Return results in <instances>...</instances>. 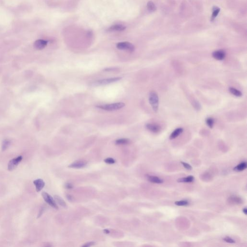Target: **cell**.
I'll return each instance as SVG.
<instances>
[{"instance_id": "cell-14", "label": "cell", "mask_w": 247, "mask_h": 247, "mask_svg": "<svg viewBox=\"0 0 247 247\" xmlns=\"http://www.w3.org/2000/svg\"><path fill=\"white\" fill-rule=\"evenodd\" d=\"M147 178L150 182L154 183V184H162L163 182L162 180L160 179L158 177L155 176L148 175Z\"/></svg>"}, {"instance_id": "cell-7", "label": "cell", "mask_w": 247, "mask_h": 247, "mask_svg": "<svg viewBox=\"0 0 247 247\" xmlns=\"http://www.w3.org/2000/svg\"><path fill=\"white\" fill-rule=\"evenodd\" d=\"M212 56L214 59L217 61H223L226 56V53L223 50H218L212 53Z\"/></svg>"}, {"instance_id": "cell-18", "label": "cell", "mask_w": 247, "mask_h": 247, "mask_svg": "<svg viewBox=\"0 0 247 247\" xmlns=\"http://www.w3.org/2000/svg\"><path fill=\"white\" fill-rule=\"evenodd\" d=\"M54 199H55V200L61 206L63 207H66L67 205L66 202L64 201L63 199H62V198H61V196H57V195H55L54 196Z\"/></svg>"}, {"instance_id": "cell-25", "label": "cell", "mask_w": 247, "mask_h": 247, "mask_svg": "<svg viewBox=\"0 0 247 247\" xmlns=\"http://www.w3.org/2000/svg\"><path fill=\"white\" fill-rule=\"evenodd\" d=\"M175 204L178 206H184L189 204V202L187 200L177 201L175 202Z\"/></svg>"}, {"instance_id": "cell-27", "label": "cell", "mask_w": 247, "mask_h": 247, "mask_svg": "<svg viewBox=\"0 0 247 247\" xmlns=\"http://www.w3.org/2000/svg\"><path fill=\"white\" fill-rule=\"evenodd\" d=\"M181 164H182L184 168H185L186 169L188 170H191L192 169L191 166L189 164L186 163L184 162H181Z\"/></svg>"}, {"instance_id": "cell-10", "label": "cell", "mask_w": 247, "mask_h": 247, "mask_svg": "<svg viewBox=\"0 0 247 247\" xmlns=\"http://www.w3.org/2000/svg\"><path fill=\"white\" fill-rule=\"evenodd\" d=\"M47 45V41L44 40H37L34 42V48L37 50H42L45 48Z\"/></svg>"}, {"instance_id": "cell-35", "label": "cell", "mask_w": 247, "mask_h": 247, "mask_svg": "<svg viewBox=\"0 0 247 247\" xmlns=\"http://www.w3.org/2000/svg\"><path fill=\"white\" fill-rule=\"evenodd\" d=\"M243 213H244L245 214L247 215V208H244L243 209Z\"/></svg>"}, {"instance_id": "cell-8", "label": "cell", "mask_w": 247, "mask_h": 247, "mask_svg": "<svg viewBox=\"0 0 247 247\" xmlns=\"http://www.w3.org/2000/svg\"><path fill=\"white\" fill-rule=\"evenodd\" d=\"M146 128L154 133H157L161 130V127L159 125L154 123H148L146 125Z\"/></svg>"}, {"instance_id": "cell-29", "label": "cell", "mask_w": 247, "mask_h": 247, "mask_svg": "<svg viewBox=\"0 0 247 247\" xmlns=\"http://www.w3.org/2000/svg\"><path fill=\"white\" fill-rule=\"evenodd\" d=\"M95 242H88L85 243V244L83 245H82V247H90V246H93L94 245H95Z\"/></svg>"}, {"instance_id": "cell-3", "label": "cell", "mask_w": 247, "mask_h": 247, "mask_svg": "<svg viewBox=\"0 0 247 247\" xmlns=\"http://www.w3.org/2000/svg\"><path fill=\"white\" fill-rule=\"evenodd\" d=\"M122 79L121 77L109 78L107 79H102L100 80L97 81L92 83L91 86H100L104 85H108L110 83H113L117 82Z\"/></svg>"}, {"instance_id": "cell-30", "label": "cell", "mask_w": 247, "mask_h": 247, "mask_svg": "<svg viewBox=\"0 0 247 247\" xmlns=\"http://www.w3.org/2000/svg\"><path fill=\"white\" fill-rule=\"evenodd\" d=\"M64 186H65V188H66L67 189H72L74 187V186L72 184H71V183H69V182L65 184Z\"/></svg>"}, {"instance_id": "cell-23", "label": "cell", "mask_w": 247, "mask_h": 247, "mask_svg": "<svg viewBox=\"0 0 247 247\" xmlns=\"http://www.w3.org/2000/svg\"><path fill=\"white\" fill-rule=\"evenodd\" d=\"M207 125L210 129H212L214 124V120L212 117H208L206 120Z\"/></svg>"}, {"instance_id": "cell-5", "label": "cell", "mask_w": 247, "mask_h": 247, "mask_svg": "<svg viewBox=\"0 0 247 247\" xmlns=\"http://www.w3.org/2000/svg\"><path fill=\"white\" fill-rule=\"evenodd\" d=\"M42 195L45 201L48 204V205L55 209H58V205L56 203L55 200L53 199V198L50 195L45 192H42Z\"/></svg>"}, {"instance_id": "cell-26", "label": "cell", "mask_w": 247, "mask_h": 247, "mask_svg": "<svg viewBox=\"0 0 247 247\" xmlns=\"http://www.w3.org/2000/svg\"><path fill=\"white\" fill-rule=\"evenodd\" d=\"M104 161L105 162L108 164H113L115 163V161L114 159L111 157H108V158H105L104 160Z\"/></svg>"}, {"instance_id": "cell-2", "label": "cell", "mask_w": 247, "mask_h": 247, "mask_svg": "<svg viewBox=\"0 0 247 247\" xmlns=\"http://www.w3.org/2000/svg\"><path fill=\"white\" fill-rule=\"evenodd\" d=\"M149 101L153 111L157 113L159 106V97L157 94L154 91L150 92L149 95Z\"/></svg>"}, {"instance_id": "cell-13", "label": "cell", "mask_w": 247, "mask_h": 247, "mask_svg": "<svg viewBox=\"0 0 247 247\" xmlns=\"http://www.w3.org/2000/svg\"><path fill=\"white\" fill-rule=\"evenodd\" d=\"M184 132V129L182 127H179L176 129L172 132L171 135L170 136V139L173 140L174 138H176L179 136L180 135Z\"/></svg>"}, {"instance_id": "cell-4", "label": "cell", "mask_w": 247, "mask_h": 247, "mask_svg": "<svg viewBox=\"0 0 247 247\" xmlns=\"http://www.w3.org/2000/svg\"><path fill=\"white\" fill-rule=\"evenodd\" d=\"M117 49L121 50H126L132 52L135 50V47L133 44L128 42H118L116 45Z\"/></svg>"}, {"instance_id": "cell-19", "label": "cell", "mask_w": 247, "mask_h": 247, "mask_svg": "<svg viewBox=\"0 0 247 247\" xmlns=\"http://www.w3.org/2000/svg\"><path fill=\"white\" fill-rule=\"evenodd\" d=\"M130 142V140L128 138H123L116 140L115 143L116 145H126L129 144Z\"/></svg>"}, {"instance_id": "cell-20", "label": "cell", "mask_w": 247, "mask_h": 247, "mask_svg": "<svg viewBox=\"0 0 247 247\" xmlns=\"http://www.w3.org/2000/svg\"><path fill=\"white\" fill-rule=\"evenodd\" d=\"M147 8L149 11L153 12L157 10V7L152 1H149L147 3Z\"/></svg>"}, {"instance_id": "cell-15", "label": "cell", "mask_w": 247, "mask_h": 247, "mask_svg": "<svg viewBox=\"0 0 247 247\" xmlns=\"http://www.w3.org/2000/svg\"><path fill=\"white\" fill-rule=\"evenodd\" d=\"M247 165L246 162H243L234 167V170L236 171H241L247 168Z\"/></svg>"}, {"instance_id": "cell-17", "label": "cell", "mask_w": 247, "mask_h": 247, "mask_svg": "<svg viewBox=\"0 0 247 247\" xmlns=\"http://www.w3.org/2000/svg\"><path fill=\"white\" fill-rule=\"evenodd\" d=\"M195 178L193 176H189L184 177V178H180L177 180L178 182H193Z\"/></svg>"}, {"instance_id": "cell-21", "label": "cell", "mask_w": 247, "mask_h": 247, "mask_svg": "<svg viewBox=\"0 0 247 247\" xmlns=\"http://www.w3.org/2000/svg\"><path fill=\"white\" fill-rule=\"evenodd\" d=\"M228 201L234 204H240L242 203V200L237 196H231L229 198Z\"/></svg>"}, {"instance_id": "cell-12", "label": "cell", "mask_w": 247, "mask_h": 247, "mask_svg": "<svg viewBox=\"0 0 247 247\" xmlns=\"http://www.w3.org/2000/svg\"><path fill=\"white\" fill-rule=\"evenodd\" d=\"M33 184L35 186L36 190L37 192L41 191L45 185V182L42 179H38L33 181Z\"/></svg>"}, {"instance_id": "cell-22", "label": "cell", "mask_w": 247, "mask_h": 247, "mask_svg": "<svg viewBox=\"0 0 247 247\" xmlns=\"http://www.w3.org/2000/svg\"><path fill=\"white\" fill-rule=\"evenodd\" d=\"M220 11V9L219 7H214L213 8V13L212 14L211 17V20L213 21L214 19L217 17L218 15L219 14V12Z\"/></svg>"}, {"instance_id": "cell-24", "label": "cell", "mask_w": 247, "mask_h": 247, "mask_svg": "<svg viewBox=\"0 0 247 247\" xmlns=\"http://www.w3.org/2000/svg\"><path fill=\"white\" fill-rule=\"evenodd\" d=\"M10 141L8 140H4L3 141L2 143V150L3 151H4L6 149H7V148L9 147V146L10 145Z\"/></svg>"}, {"instance_id": "cell-28", "label": "cell", "mask_w": 247, "mask_h": 247, "mask_svg": "<svg viewBox=\"0 0 247 247\" xmlns=\"http://www.w3.org/2000/svg\"><path fill=\"white\" fill-rule=\"evenodd\" d=\"M223 240H225V241L227 242V243H235V241H234V240H233V239H232L231 238H230V237H225L223 239Z\"/></svg>"}, {"instance_id": "cell-6", "label": "cell", "mask_w": 247, "mask_h": 247, "mask_svg": "<svg viewBox=\"0 0 247 247\" xmlns=\"http://www.w3.org/2000/svg\"><path fill=\"white\" fill-rule=\"evenodd\" d=\"M22 160V156H19L17 158H14L13 159L11 160L8 164V170L9 171H12L13 170H14L17 167Z\"/></svg>"}, {"instance_id": "cell-11", "label": "cell", "mask_w": 247, "mask_h": 247, "mask_svg": "<svg viewBox=\"0 0 247 247\" xmlns=\"http://www.w3.org/2000/svg\"><path fill=\"white\" fill-rule=\"evenodd\" d=\"M126 29V26L121 24H115L112 26L107 29V31L109 32L112 31H122Z\"/></svg>"}, {"instance_id": "cell-32", "label": "cell", "mask_w": 247, "mask_h": 247, "mask_svg": "<svg viewBox=\"0 0 247 247\" xmlns=\"http://www.w3.org/2000/svg\"><path fill=\"white\" fill-rule=\"evenodd\" d=\"M66 198L69 201H72L74 200V198L70 195H67Z\"/></svg>"}, {"instance_id": "cell-31", "label": "cell", "mask_w": 247, "mask_h": 247, "mask_svg": "<svg viewBox=\"0 0 247 247\" xmlns=\"http://www.w3.org/2000/svg\"><path fill=\"white\" fill-rule=\"evenodd\" d=\"M117 70H118V69L116 68H108L104 70V71H107V72H113V71H116Z\"/></svg>"}, {"instance_id": "cell-16", "label": "cell", "mask_w": 247, "mask_h": 247, "mask_svg": "<svg viewBox=\"0 0 247 247\" xmlns=\"http://www.w3.org/2000/svg\"><path fill=\"white\" fill-rule=\"evenodd\" d=\"M229 91L230 93L232 94L234 96L237 97H240L242 96V93L240 91L237 90L236 88H229Z\"/></svg>"}, {"instance_id": "cell-33", "label": "cell", "mask_w": 247, "mask_h": 247, "mask_svg": "<svg viewBox=\"0 0 247 247\" xmlns=\"http://www.w3.org/2000/svg\"><path fill=\"white\" fill-rule=\"evenodd\" d=\"M44 208H42L41 209V210H40V212L39 213V214H38V217H37V218H39L40 216L42 215V213H43V212H44Z\"/></svg>"}, {"instance_id": "cell-34", "label": "cell", "mask_w": 247, "mask_h": 247, "mask_svg": "<svg viewBox=\"0 0 247 247\" xmlns=\"http://www.w3.org/2000/svg\"><path fill=\"white\" fill-rule=\"evenodd\" d=\"M103 232H104L105 234H109V233H110V231H109L108 229H104V230H103Z\"/></svg>"}, {"instance_id": "cell-9", "label": "cell", "mask_w": 247, "mask_h": 247, "mask_svg": "<svg viewBox=\"0 0 247 247\" xmlns=\"http://www.w3.org/2000/svg\"><path fill=\"white\" fill-rule=\"evenodd\" d=\"M86 164L87 162L84 160H77L70 165L68 167L73 168H81L86 167Z\"/></svg>"}, {"instance_id": "cell-1", "label": "cell", "mask_w": 247, "mask_h": 247, "mask_svg": "<svg viewBox=\"0 0 247 247\" xmlns=\"http://www.w3.org/2000/svg\"><path fill=\"white\" fill-rule=\"evenodd\" d=\"M125 106V104L123 102H116V103L107 104L100 105L96 107L99 109H102L107 111H114L123 108Z\"/></svg>"}]
</instances>
